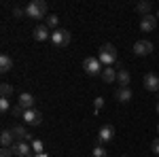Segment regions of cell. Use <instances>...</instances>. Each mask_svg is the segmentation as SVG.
Instances as JSON below:
<instances>
[{
  "mask_svg": "<svg viewBox=\"0 0 159 157\" xmlns=\"http://www.w3.org/2000/svg\"><path fill=\"white\" fill-rule=\"evenodd\" d=\"M98 60L102 62L104 68H106V66H112V64L117 62V49H115V45L104 43V45L98 49Z\"/></svg>",
  "mask_w": 159,
  "mask_h": 157,
  "instance_id": "1",
  "label": "cell"
},
{
  "mask_svg": "<svg viewBox=\"0 0 159 157\" xmlns=\"http://www.w3.org/2000/svg\"><path fill=\"white\" fill-rule=\"evenodd\" d=\"M25 15L30 19H47V2L45 0H32L28 7H25Z\"/></svg>",
  "mask_w": 159,
  "mask_h": 157,
  "instance_id": "2",
  "label": "cell"
},
{
  "mask_svg": "<svg viewBox=\"0 0 159 157\" xmlns=\"http://www.w3.org/2000/svg\"><path fill=\"white\" fill-rule=\"evenodd\" d=\"M83 70H85L89 76H98V74H102L104 66H102V62H100L98 58H85V62H83Z\"/></svg>",
  "mask_w": 159,
  "mask_h": 157,
  "instance_id": "3",
  "label": "cell"
},
{
  "mask_svg": "<svg viewBox=\"0 0 159 157\" xmlns=\"http://www.w3.org/2000/svg\"><path fill=\"white\" fill-rule=\"evenodd\" d=\"M51 43L55 45V47H66L68 43H70V32L68 30H55V32H51Z\"/></svg>",
  "mask_w": 159,
  "mask_h": 157,
  "instance_id": "4",
  "label": "cell"
},
{
  "mask_svg": "<svg viewBox=\"0 0 159 157\" xmlns=\"http://www.w3.org/2000/svg\"><path fill=\"white\" fill-rule=\"evenodd\" d=\"M115 140V127L112 125H102L98 132V145H106V142H112Z\"/></svg>",
  "mask_w": 159,
  "mask_h": 157,
  "instance_id": "5",
  "label": "cell"
},
{
  "mask_svg": "<svg viewBox=\"0 0 159 157\" xmlns=\"http://www.w3.org/2000/svg\"><path fill=\"white\" fill-rule=\"evenodd\" d=\"M11 151H13L15 157H30L32 155V146H30V142H25V140L15 142V145L11 146Z\"/></svg>",
  "mask_w": 159,
  "mask_h": 157,
  "instance_id": "6",
  "label": "cell"
},
{
  "mask_svg": "<svg viewBox=\"0 0 159 157\" xmlns=\"http://www.w3.org/2000/svg\"><path fill=\"white\" fill-rule=\"evenodd\" d=\"M40 121H43L40 110H36V109L25 110V115H24V123L25 125H40Z\"/></svg>",
  "mask_w": 159,
  "mask_h": 157,
  "instance_id": "7",
  "label": "cell"
},
{
  "mask_svg": "<svg viewBox=\"0 0 159 157\" xmlns=\"http://www.w3.org/2000/svg\"><path fill=\"white\" fill-rule=\"evenodd\" d=\"M144 89L147 91H159V76L155 72H147L144 74Z\"/></svg>",
  "mask_w": 159,
  "mask_h": 157,
  "instance_id": "8",
  "label": "cell"
},
{
  "mask_svg": "<svg viewBox=\"0 0 159 157\" xmlns=\"http://www.w3.org/2000/svg\"><path fill=\"white\" fill-rule=\"evenodd\" d=\"M134 53L136 55H148V53H153V43L151 40H136Z\"/></svg>",
  "mask_w": 159,
  "mask_h": 157,
  "instance_id": "9",
  "label": "cell"
},
{
  "mask_svg": "<svg viewBox=\"0 0 159 157\" xmlns=\"http://www.w3.org/2000/svg\"><path fill=\"white\" fill-rule=\"evenodd\" d=\"M11 132H13V136H15L17 140H25V142H32V140H34V138L30 136V132L25 130L24 125H13Z\"/></svg>",
  "mask_w": 159,
  "mask_h": 157,
  "instance_id": "10",
  "label": "cell"
},
{
  "mask_svg": "<svg viewBox=\"0 0 159 157\" xmlns=\"http://www.w3.org/2000/svg\"><path fill=\"white\" fill-rule=\"evenodd\" d=\"M32 36H34V40L43 43V40H47V38L51 40V32H49V28H47V25H36V28L32 30Z\"/></svg>",
  "mask_w": 159,
  "mask_h": 157,
  "instance_id": "11",
  "label": "cell"
},
{
  "mask_svg": "<svg viewBox=\"0 0 159 157\" xmlns=\"http://www.w3.org/2000/svg\"><path fill=\"white\" fill-rule=\"evenodd\" d=\"M155 25H157V17H153V15H147V17L140 19V30H142L144 34H147V32H153Z\"/></svg>",
  "mask_w": 159,
  "mask_h": 157,
  "instance_id": "12",
  "label": "cell"
},
{
  "mask_svg": "<svg viewBox=\"0 0 159 157\" xmlns=\"http://www.w3.org/2000/svg\"><path fill=\"white\" fill-rule=\"evenodd\" d=\"M132 96H134V94H132V89H129V87H119V89L115 91L117 102H123V104H125V102H132Z\"/></svg>",
  "mask_w": 159,
  "mask_h": 157,
  "instance_id": "13",
  "label": "cell"
},
{
  "mask_svg": "<svg viewBox=\"0 0 159 157\" xmlns=\"http://www.w3.org/2000/svg\"><path fill=\"white\" fill-rule=\"evenodd\" d=\"M151 11H153V2H151V0H142V2L136 4V13H140L142 17L151 15Z\"/></svg>",
  "mask_w": 159,
  "mask_h": 157,
  "instance_id": "14",
  "label": "cell"
},
{
  "mask_svg": "<svg viewBox=\"0 0 159 157\" xmlns=\"http://www.w3.org/2000/svg\"><path fill=\"white\" fill-rule=\"evenodd\" d=\"M100 76H102V81H104V83H115V81H117V70H115L112 66H106V68L102 70Z\"/></svg>",
  "mask_w": 159,
  "mask_h": 157,
  "instance_id": "15",
  "label": "cell"
},
{
  "mask_svg": "<svg viewBox=\"0 0 159 157\" xmlns=\"http://www.w3.org/2000/svg\"><path fill=\"white\" fill-rule=\"evenodd\" d=\"M34 102H36V100H34V96H32V94H28V91H24V94L19 96V104H21L25 110L34 109Z\"/></svg>",
  "mask_w": 159,
  "mask_h": 157,
  "instance_id": "16",
  "label": "cell"
},
{
  "mask_svg": "<svg viewBox=\"0 0 159 157\" xmlns=\"http://www.w3.org/2000/svg\"><path fill=\"white\" fill-rule=\"evenodd\" d=\"M13 138H15V136H13L11 130H2V134H0V142H2L4 149H11V146L15 145V142H13Z\"/></svg>",
  "mask_w": 159,
  "mask_h": 157,
  "instance_id": "17",
  "label": "cell"
},
{
  "mask_svg": "<svg viewBox=\"0 0 159 157\" xmlns=\"http://www.w3.org/2000/svg\"><path fill=\"white\" fill-rule=\"evenodd\" d=\"M11 68H13V58L7 55V53H2L0 55V72H9Z\"/></svg>",
  "mask_w": 159,
  "mask_h": 157,
  "instance_id": "18",
  "label": "cell"
},
{
  "mask_svg": "<svg viewBox=\"0 0 159 157\" xmlns=\"http://www.w3.org/2000/svg\"><path fill=\"white\" fill-rule=\"evenodd\" d=\"M117 83H119V87H127L129 85V72L125 68H119L117 70Z\"/></svg>",
  "mask_w": 159,
  "mask_h": 157,
  "instance_id": "19",
  "label": "cell"
},
{
  "mask_svg": "<svg viewBox=\"0 0 159 157\" xmlns=\"http://www.w3.org/2000/svg\"><path fill=\"white\" fill-rule=\"evenodd\" d=\"M57 24H60V17H57V15H53V13H51V15H47V28H49V30H53V32H55V30H60V28H57Z\"/></svg>",
  "mask_w": 159,
  "mask_h": 157,
  "instance_id": "20",
  "label": "cell"
},
{
  "mask_svg": "<svg viewBox=\"0 0 159 157\" xmlns=\"http://www.w3.org/2000/svg\"><path fill=\"white\" fill-rule=\"evenodd\" d=\"M30 146H32V153H34V155L45 153V145H43V140H38V138H34V140L30 142Z\"/></svg>",
  "mask_w": 159,
  "mask_h": 157,
  "instance_id": "21",
  "label": "cell"
},
{
  "mask_svg": "<svg viewBox=\"0 0 159 157\" xmlns=\"http://www.w3.org/2000/svg\"><path fill=\"white\" fill-rule=\"evenodd\" d=\"M0 94H2V98L13 96V85L11 83H2V85H0Z\"/></svg>",
  "mask_w": 159,
  "mask_h": 157,
  "instance_id": "22",
  "label": "cell"
},
{
  "mask_svg": "<svg viewBox=\"0 0 159 157\" xmlns=\"http://www.w3.org/2000/svg\"><path fill=\"white\" fill-rule=\"evenodd\" d=\"M13 17H15V19H24V17H28V15H25V9H21V7H13Z\"/></svg>",
  "mask_w": 159,
  "mask_h": 157,
  "instance_id": "23",
  "label": "cell"
},
{
  "mask_svg": "<svg viewBox=\"0 0 159 157\" xmlns=\"http://www.w3.org/2000/svg\"><path fill=\"white\" fill-rule=\"evenodd\" d=\"M0 110H2V113H9V110H11V102H9V98H0Z\"/></svg>",
  "mask_w": 159,
  "mask_h": 157,
  "instance_id": "24",
  "label": "cell"
},
{
  "mask_svg": "<svg viewBox=\"0 0 159 157\" xmlns=\"http://www.w3.org/2000/svg\"><path fill=\"white\" fill-rule=\"evenodd\" d=\"M24 115H25V109L21 106V104L13 106V117H21V119H24Z\"/></svg>",
  "mask_w": 159,
  "mask_h": 157,
  "instance_id": "25",
  "label": "cell"
},
{
  "mask_svg": "<svg viewBox=\"0 0 159 157\" xmlns=\"http://www.w3.org/2000/svg\"><path fill=\"white\" fill-rule=\"evenodd\" d=\"M91 155H93V157H106V149H104L102 145H98L96 149H93V153H91Z\"/></svg>",
  "mask_w": 159,
  "mask_h": 157,
  "instance_id": "26",
  "label": "cell"
},
{
  "mask_svg": "<svg viewBox=\"0 0 159 157\" xmlns=\"http://www.w3.org/2000/svg\"><path fill=\"white\" fill-rule=\"evenodd\" d=\"M102 106H104V98H96V102H93V109H96V113H98V110H102Z\"/></svg>",
  "mask_w": 159,
  "mask_h": 157,
  "instance_id": "27",
  "label": "cell"
},
{
  "mask_svg": "<svg viewBox=\"0 0 159 157\" xmlns=\"http://www.w3.org/2000/svg\"><path fill=\"white\" fill-rule=\"evenodd\" d=\"M151 151H153L155 155H159V138H155V140L151 142Z\"/></svg>",
  "mask_w": 159,
  "mask_h": 157,
  "instance_id": "28",
  "label": "cell"
},
{
  "mask_svg": "<svg viewBox=\"0 0 159 157\" xmlns=\"http://www.w3.org/2000/svg\"><path fill=\"white\" fill-rule=\"evenodd\" d=\"M0 157H13V151H11V149H4V146H2V151H0Z\"/></svg>",
  "mask_w": 159,
  "mask_h": 157,
  "instance_id": "29",
  "label": "cell"
},
{
  "mask_svg": "<svg viewBox=\"0 0 159 157\" xmlns=\"http://www.w3.org/2000/svg\"><path fill=\"white\" fill-rule=\"evenodd\" d=\"M32 157H49L47 153H38V155H32Z\"/></svg>",
  "mask_w": 159,
  "mask_h": 157,
  "instance_id": "30",
  "label": "cell"
},
{
  "mask_svg": "<svg viewBox=\"0 0 159 157\" xmlns=\"http://www.w3.org/2000/svg\"><path fill=\"white\" fill-rule=\"evenodd\" d=\"M157 115H159V102H157Z\"/></svg>",
  "mask_w": 159,
  "mask_h": 157,
  "instance_id": "31",
  "label": "cell"
},
{
  "mask_svg": "<svg viewBox=\"0 0 159 157\" xmlns=\"http://www.w3.org/2000/svg\"><path fill=\"white\" fill-rule=\"evenodd\" d=\"M157 134H159V125H157Z\"/></svg>",
  "mask_w": 159,
  "mask_h": 157,
  "instance_id": "32",
  "label": "cell"
},
{
  "mask_svg": "<svg viewBox=\"0 0 159 157\" xmlns=\"http://www.w3.org/2000/svg\"><path fill=\"white\" fill-rule=\"evenodd\" d=\"M157 17H159V11H157Z\"/></svg>",
  "mask_w": 159,
  "mask_h": 157,
  "instance_id": "33",
  "label": "cell"
}]
</instances>
